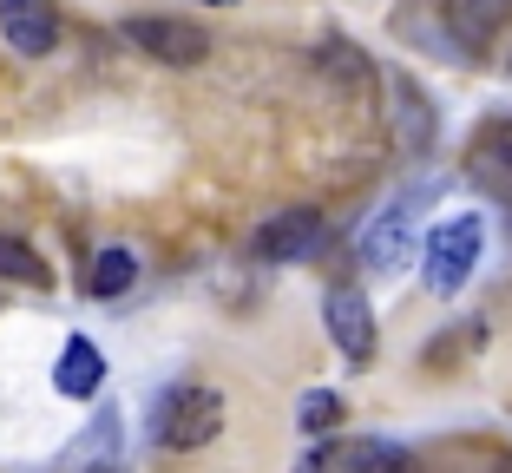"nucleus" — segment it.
Wrapping results in <instances>:
<instances>
[{"mask_svg": "<svg viewBox=\"0 0 512 473\" xmlns=\"http://www.w3.org/2000/svg\"><path fill=\"white\" fill-rule=\"evenodd\" d=\"M480 250H486V224L480 217L473 211L447 217V224L427 237V250H421V283L434 296H460L467 276H473V263H480Z\"/></svg>", "mask_w": 512, "mask_h": 473, "instance_id": "obj_1", "label": "nucleus"}, {"mask_svg": "<svg viewBox=\"0 0 512 473\" xmlns=\"http://www.w3.org/2000/svg\"><path fill=\"white\" fill-rule=\"evenodd\" d=\"M151 434H158V447H171V454L211 447L217 434H224V395H217V388H171V395L158 401Z\"/></svg>", "mask_w": 512, "mask_h": 473, "instance_id": "obj_2", "label": "nucleus"}, {"mask_svg": "<svg viewBox=\"0 0 512 473\" xmlns=\"http://www.w3.org/2000/svg\"><path fill=\"white\" fill-rule=\"evenodd\" d=\"M119 33H125V46H138V53H151V60H165V66L211 60V33L197 27V20H178V14H125Z\"/></svg>", "mask_w": 512, "mask_h": 473, "instance_id": "obj_3", "label": "nucleus"}, {"mask_svg": "<svg viewBox=\"0 0 512 473\" xmlns=\"http://www.w3.org/2000/svg\"><path fill=\"white\" fill-rule=\"evenodd\" d=\"M316 244H322V211L316 204H289V211H276L270 224L250 237V257L276 270V263H302Z\"/></svg>", "mask_w": 512, "mask_h": 473, "instance_id": "obj_4", "label": "nucleus"}, {"mask_svg": "<svg viewBox=\"0 0 512 473\" xmlns=\"http://www.w3.org/2000/svg\"><path fill=\"white\" fill-rule=\"evenodd\" d=\"M0 40L20 60H46L60 46V14L53 0H0Z\"/></svg>", "mask_w": 512, "mask_h": 473, "instance_id": "obj_5", "label": "nucleus"}, {"mask_svg": "<svg viewBox=\"0 0 512 473\" xmlns=\"http://www.w3.org/2000/svg\"><path fill=\"white\" fill-rule=\"evenodd\" d=\"M329 336L335 349H342V362H375V309H368V296L355 290V283H342V290H329Z\"/></svg>", "mask_w": 512, "mask_h": 473, "instance_id": "obj_6", "label": "nucleus"}, {"mask_svg": "<svg viewBox=\"0 0 512 473\" xmlns=\"http://www.w3.org/2000/svg\"><path fill=\"white\" fill-rule=\"evenodd\" d=\"M506 14H512V0H440V20L467 53H486L499 40V27H506Z\"/></svg>", "mask_w": 512, "mask_h": 473, "instance_id": "obj_7", "label": "nucleus"}, {"mask_svg": "<svg viewBox=\"0 0 512 473\" xmlns=\"http://www.w3.org/2000/svg\"><path fill=\"white\" fill-rule=\"evenodd\" d=\"M316 66H322V79L329 86H342L355 106H368L375 99V66H368V53L355 40H342V33H329V40L316 46Z\"/></svg>", "mask_w": 512, "mask_h": 473, "instance_id": "obj_8", "label": "nucleus"}, {"mask_svg": "<svg viewBox=\"0 0 512 473\" xmlns=\"http://www.w3.org/2000/svg\"><path fill=\"white\" fill-rule=\"evenodd\" d=\"M388 92H394V138H401V152L421 158L427 145H434V106H427V92L414 86L407 73H394Z\"/></svg>", "mask_w": 512, "mask_h": 473, "instance_id": "obj_9", "label": "nucleus"}, {"mask_svg": "<svg viewBox=\"0 0 512 473\" xmlns=\"http://www.w3.org/2000/svg\"><path fill=\"white\" fill-rule=\"evenodd\" d=\"M53 388H60V395H73V401H92L99 388H106V355L92 349L86 336H73V342L60 349V368H53Z\"/></svg>", "mask_w": 512, "mask_h": 473, "instance_id": "obj_10", "label": "nucleus"}, {"mask_svg": "<svg viewBox=\"0 0 512 473\" xmlns=\"http://www.w3.org/2000/svg\"><path fill=\"white\" fill-rule=\"evenodd\" d=\"M132 283H138V250L132 244H106L99 257H92V270H86V296L92 303H119Z\"/></svg>", "mask_w": 512, "mask_h": 473, "instance_id": "obj_11", "label": "nucleus"}, {"mask_svg": "<svg viewBox=\"0 0 512 473\" xmlns=\"http://www.w3.org/2000/svg\"><path fill=\"white\" fill-rule=\"evenodd\" d=\"M473 165H480L486 184L512 191V119H486L480 138H473Z\"/></svg>", "mask_w": 512, "mask_h": 473, "instance_id": "obj_12", "label": "nucleus"}, {"mask_svg": "<svg viewBox=\"0 0 512 473\" xmlns=\"http://www.w3.org/2000/svg\"><path fill=\"white\" fill-rule=\"evenodd\" d=\"M407 230H414V211H407V204H394V211L375 217V230H368V244H362L375 270H394V263L407 257Z\"/></svg>", "mask_w": 512, "mask_h": 473, "instance_id": "obj_13", "label": "nucleus"}, {"mask_svg": "<svg viewBox=\"0 0 512 473\" xmlns=\"http://www.w3.org/2000/svg\"><path fill=\"white\" fill-rule=\"evenodd\" d=\"M401 454H407V447L375 441V434H355V441L335 447V467H342V473H394V467H401Z\"/></svg>", "mask_w": 512, "mask_h": 473, "instance_id": "obj_14", "label": "nucleus"}, {"mask_svg": "<svg viewBox=\"0 0 512 473\" xmlns=\"http://www.w3.org/2000/svg\"><path fill=\"white\" fill-rule=\"evenodd\" d=\"M0 283H46V263L27 237H0Z\"/></svg>", "mask_w": 512, "mask_h": 473, "instance_id": "obj_15", "label": "nucleus"}, {"mask_svg": "<svg viewBox=\"0 0 512 473\" xmlns=\"http://www.w3.org/2000/svg\"><path fill=\"white\" fill-rule=\"evenodd\" d=\"M296 421H302V434H329V428H342V395H329V388H309Z\"/></svg>", "mask_w": 512, "mask_h": 473, "instance_id": "obj_16", "label": "nucleus"}, {"mask_svg": "<svg viewBox=\"0 0 512 473\" xmlns=\"http://www.w3.org/2000/svg\"><path fill=\"white\" fill-rule=\"evenodd\" d=\"M394 473H427V467H421V460H414V454H401V467H394Z\"/></svg>", "mask_w": 512, "mask_h": 473, "instance_id": "obj_17", "label": "nucleus"}, {"mask_svg": "<svg viewBox=\"0 0 512 473\" xmlns=\"http://www.w3.org/2000/svg\"><path fill=\"white\" fill-rule=\"evenodd\" d=\"M486 473H512V454H499V460H493V467H486Z\"/></svg>", "mask_w": 512, "mask_h": 473, "instance_id": "obj_18", "label": "nucleus"}, {"mask_svg": "<svg viewBox=\"0 0 512 473\" xmlns=\"http://www.w3.org/2000/svg\"><path fill=\"white\" fill-rule=\"evenodd\" d=\"M86 473H119V467H112V460H99V467H86Z\"/></svg>", "mask_w": 512, "mask_h": 473, "instance_id": "obj_19", "label": "nucleus"}, {"mask_svg": "<svg viewBox=\"0 0 512 473\" xmlns=\"http://www.w3.org/2000/svg\"><path fill=\"white\" fill-rule=\"evenodd\" d=\"M197 7H237V0H197Z\"/></svg>", "mask_w": 512, "mask_h": 473, "instance_id": "obj_20", "label": "nucleus"}]
</instances>
